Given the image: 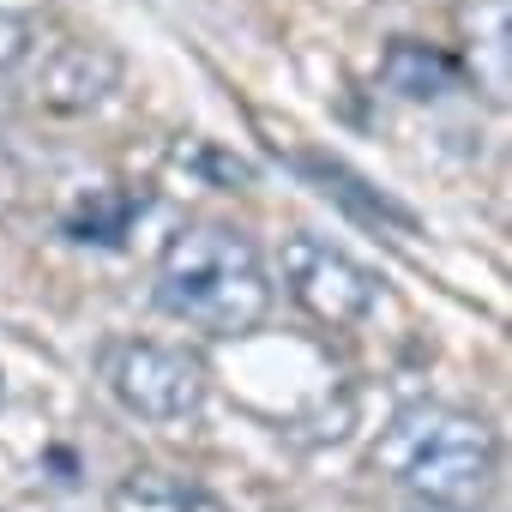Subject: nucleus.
Listing matches in <instances>:
<instances>
[{"label":"nucleus","instance_id":"4","mask_svg":"<svg viewBox=\"0 0 512 512\" xmlns=\"http://www.w3.org/2000/svg\"><path fill=\"white\" fill-rule=\"evenodd\" d=\"M284 284L320 326H368L386 302L380 278L362 260H350L344 247L320 241V235H290L284 241Z\"/></svg>","mask_w":512,"mask_h":512},{"label":"nucleus","instance_id":"6","mask_svg":"<svg viewBox=\"0 0 512 512\" xmlns=\"http://www.w3.org/2000/svg\"><path fill=\"white\" fill-rule=\"evenodd\" d=\"M380 79L386 91L410 97V103H440L464 85V61L434 49V43H416V37H398L386 55H380Z\"/></svg>","mask_w":512,"mask_h":512},{"label":"nucleus","instance_id":"9","mask_svg":"<svg viewBox=\"0 0 512 512\" xmlns=\"http://www.w3.org/2000/svg\"><path fill=\"white\" fill-rule=\"evenodd\" d=\"M31 55V31L7 13V7H0V73H7V67H19Z\"/></svg>","mask_w":512,"mask_h":512},{"label":"nucleus","instance_id":"2","mask_svg":"<svg viewBox=\"0 0 512 512\" xmlns=\"http://www.w3.org/2000/svg\"><path fill=\"white\" fill-rule=\"evenodd\" d=\"M368 464L386 488L422 500L428 512H470L494 482L500 446H494V428L476 410L422 398V404H404L380 428Z\"/></svg>","mask_w":512,"mask_h":512},{"label":"nucleus","instance_id":"1","mask_svg":"<svg viewBox=\"0 0 512 512\" xmlns=\"http://www.w3.org/2000/svg\"><path fill=\"white\" fill-rule=\"evenodd\" d=\"M157 308L205 338H247L272 314V272L241 229L187 223L157 260Z\"/></svg>","mask_w":512,"mask_h":512},{"label":"nucleus","instance_id":"7","mask_svg":"<svg viewBox=\"0 0 512 512\" xmlns=\"http://www.w3.org/2000/svg\"><path fill=\"white\" fill-rule=\"evenodd\" d=\"M109 512H229L205 482L175 476V470H133L115 482Z\"/></svg>","mask_w":512,"mask_h":512},{"label":"nucleus","instance_id":"3","mask_svg":"<svg viewBox=\"0 0 512 512\" xmlns=\"http://www.w3.org/2000/svg\"><path fill=\"white\" fill-rule=\"evenodd\" d=\"M103 386L139 422H193L205 410L211 374H205L199 356H187L175 344L121 338V344L103 350Z\"/></svg>","mask_w":512,"mask_h":512},{"label":"nucleus","instance_id":"5","mask_svg":"<svg viewBox=\"0 0 512 512\" xmlns=\"http://www.w3.org/2000/svg\"><path fill=\"white\" fill-rule=\"evenodd\" d=\"M115 85H121V55L103 49V43H61L37 67V97L49 109H61V115L97 109Z\"/></svg>","mask_w":512,"mask_h":512},{"label":"nucleus","instance_id":"8","mask_svg":"<svg viewBox=\"0 0 512 512\" xmlns=\"http://www.w3.org/2000/svg\"><path fill=\"white\" fill-rule=\"evenodd\" d=\"M133 217H145V193H133V187H91V193H79L61 211V229L73 241H85V247H121Z\"/></svg>","mask_w":512,"mask_h":512}]
</instances>
